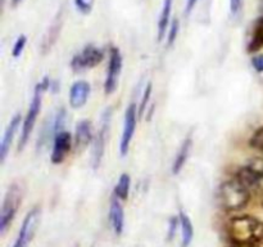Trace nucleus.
Here are the masks:
<instances>
[{"instance_id":"4be33fe9","label":"nucleus","mask_w":263,"mask_h":247,"mask_svg":"<svg viewBox=\"0 0 263 247\" xmlns=\"http://www.w3.org/2000/svg\"><path fill=\"white\" fill-rule=\"evenodd\" d=\"M26 44H27V38L26 35H20L14 41V45L12 48V56L14 58H18V57L22 56L23 50L26 48Z\"/></svg>"},{"instance_id":"9b49d317","label":"nucleus","mask_w":263,"mask_h":247,"mask_svg":"<svg viewBox=\"0 0 263 247\" xmlns=\"http://www.w3.org/2000/svg\"><path fill=\"white\" fill-rule=\"evenodd\" d=\"M72 134L67 130H61L54 135L53 148H51V164L59 165L66 161L72 149Z\"/></svg>"},{"instance_id":"39448f33","label":"nucleus","mask_w":263,"mask_h":247,"mask_svg":"<svg viewBox=\"0 0 263 247\" xmlns=\"http://www.w3.org/2000/svg\"><path fill=\"white\" fill-rule=\"evenodd\" d=\"M110 108L105 110L102 115V121H100V126L98 129V133L94 138V146H92V157H91V165L95 170L100 166L102 164L103 156L105 152V146H107L108 138H109V128H110Z\"/></svg>"},{"instance_id":"2eb2a0df","label":"nucleus","mask_w":263,"mask_h":247,"mask_svg":"<svg viewBox=\"0 0 263 247\" xmlns=\"http://www.w3.org/2000/svg\"><path fill=\"white\" fill-rule=\"evenodd\" d=\"M95 138L94 131H92V125L89 120H81L76 125L74 130V146L77 149H84L85 147L89 146Z\"/></svg>"},{"instance_id":"bb28decb","label":"nucleus","mask_w":263,"mask_h":247,"mask_svg":"<svg viewBox=\"0 0 263 247\" xmlns=\"http://www.w3.org/2000/svg\"><path fill=\"white\" fill-rule=\"evenodd\" d=\"M252 66L257 72L262 74L263 72V54H258L252 58Z\"/></svg>"},{"instance_id":"2f4dec72","label":"nucleus","mask_w":263,"mask_h":247,"mask_svg":"<svg viewBox=\"0 0 263 247\" xmlns=\"http://www.w3.org/2000/svg\"><path fill=\"white\" fill-rule=\"evenodd\" d=\"M262 203H263V201H262Z\"/></svg>"},{"instance_id":"aec40b11","label":"nucleus","mask_w":263,"mask_h":247,"mask_svg":"<svg viewBox=\"0 0 263 247\" xmlns=\"http://www.w3.org/2000/svg\"><path fill=\"white\" fill-rule=\"evenodd\" d=\"M130 188H131V178L130 175L123 172L121 174L120 179H118L117 184H116L115 192L113 195L116 197L120 198L121 201H126L128 198V193H130Z\"/></svg>"},{"instance_id":"b1692460","label":"nucleus","mask_w":263,"mask_h":247,"mask_svg":"<svg viewBox=\"0 0 263 247\" xmlns=\"http://www.w3.org/2000/svg\"><path fill=\"white\" fill-rule=\"evenodd\" d=\"M95 0H74V5H76L77 10L82 14H89L94 7Z\"/></svg>"},{"instance_id":"5701e85b","label":"nucleus","mask_w":263,"mask_h":247,"mask_svg":"<svg viewBox=\"0 0 263 247\" xmlns=\"http://www.w3.org/2000/svg\"><path fill=\"white\" fill-rule=\"evenodd\" d=\"M179 30H180V22L177 18H175V20L172 21L171 26H170L168 36H167V45L168 46L174 45L175 40H176L177 35H179Z\"/></svg>"},{"instance_id":"a211bd4d","label":"nucleus","mask_w":263,"mask_h":247,"mask_svg":"<svg viewBox=\"0 0 263 247\" xmlns=\"http://www.w3.org/2000/svg\"><path fill=\"white\" fill-rule=\"evenodd\" d=\"M263 49V17L258 18L252 27L251 40L248 44L249 53H256Z\"/></svg>"},{"instance_id":"7ed1b4c3","label":"nucleus","mask_w":263,"mask_h":247,"mask_svg":"<svg viewBox=\"0 0 263 247\" xmlns=\"http://www.w3.org/2000/svg\"><path fill=\"white\" fill-rule=\"evenodd\" d=\"M51 80L48 76L44 77L40 82H37V85L35 86L33 90V97L31 99L30 105H28L27 113H26L25 118H23L22 122V130H21V138H20V144H18L17 151H22L26 147V144L30 140V136L32 134L33 128H35V123L37 121L39 113H40L41 104H43V95L49 87L51 86Z\"/></svg>"},{"instance_id":"f03ea898","label":"nucleus","mask_w":263,"mask_h":247,"mask_svg":"<svg viewBox=\"0 0 263 247\" xmlns=\"http://www.w3.org/2000/svg\"><path fill=\"white\" fill-rule=\"evenodd\" d=\"M251 201V189L235 178L221 183L217 189V202L222 210L235 213L246 207Z\"/></svg>"},{"instance_id":"ddd939ff","label":"nucleus","mask_w":263,"mask_h":247,"mask_svg":"<svg viewBox=\"0 0 263 247\" xmlns=\"http://www.w3.org/2000/svg\"><path fill=\"white\" fill-rule=\"evenodd\" d=\"M90 92H91V87L87 81H76L71 87H69V94H68V100L69 105L74 110H79V108L84 107L86 104L87 99L90 97Z\"/></svg>"},{"instance_id":"412c9836","label":"nucleus","mask_w":263,"mask_h":247,"mask_svg":"<svg viewBox=\"0 0 263 247\" xmlns=\"http://www.w3.org/2000/svg\"><path fill=\"white\" fill-rule=\"evenodd\" d=\"M249 146L256 149V151L263 152V125L259 126L254 131L253 135L251 136V139H249Z\"/></svg>"},{"instance_id":"0eeeda50","label":"nucleus","mask_w":263,"mask_h":247,"mask_svg":"<svg viewBox=\"0 0 263 247\" xmlns=\"http://www.w3.org/2000/svg\"><path fill=\"white\" fill-rule=\"evenodd\" d=\"M235 179L249 189L258 187L263 182V158L256 157L249 160L235 172Z\"/></svg>"},{"instance_id":"393cba45","label":"nucleus","mask_w":263,"mask_h":247,"mask_svg":"<svg viewBox=\"0 0 263 247\" xmlns=\"http://www.w3.org/2000/svg\"><path fill=\"white\" fill-rule=\"evenodd\" d=\"M152 90H153V86H152V82H148V85H146L145 90H144V95L143 98H141V102H140V105H139V117H140L141 115H143L144 110H145L146 104H148L149 102V98H151L152 95Z\"/></svg>"},{"instance_id":"20e7f679","label":"nucleus","mask_w":263,"mask_h":247,"mask_svg":"<svg viewBox=\"0 0 263 247\" xmlns=\"http://www.w3.org/2000/svg\"><path fill=\"white\" fill-rule=\"evenodd\" d=\"M23 192H25L23 185L18 182L12 183L8 187L4 200H3L2 213H0V233L2 236L7 233L10 224L13 223V219L15 218V214L22 203Z\"/></svg>"},{"instance_id":"a878e982","label":"nucleus","mask_w":263,"mask_h":247,"mask_svg":"<svg viewBox=\"0 0 263 247\" xmlns=\"http://www.w3.org/2000/svg\"><path fill=\"white\" fill-rule=\"evenodd\" d=\"M177 228H180V219H179V215H177V216H172V218L170 219V223H168V234H167V237H168V239L174 238L175 234H176Z\"/></svg>"},{"instance_id":"4468645a","label":"nucleus","mask_w":263,"mask_h":247,"mask_svg":"<svg viewBox=\"0 0 263 247\" xmlns=\"http://www.w3.org/2000/svg\"><path fill=\"white\" fill-rule=\"evenodd\" d=\"M109 219L116 234H118V236L122 234L123 228H125V211H123L121 200L118 197H116L115 195H113L112 200H110Z\"/></svg>"},{"instance_id":"dca6fc26","label":"nucleus","mask_w":263,"mask_h":247,"mask_svg":"<svg viewBox=\"0 0 263 247\" xmlns=\"http://www.w3.org/2000/svg\"><path fill=\"white\" fill-rule=\"evenodd\" d=\"M192 148H193V138L192 135H189L184 139V142H182L181 146H180L179 151H177L176 156H175L174 162H172V169H171L172 174L177 175L181 172V170L184 169L185 164H186L187 158H189Z\"/></svg>"},{"instance_id":"7c9ffc66","label":"nucleus","mask_w":263,"mask_h":247,"mask_svg":"<svg viewBox=\"0 0 263 247\" xmlns=\"http://www.w3.org/2000/svg\"><path fill=\"white\" fill-rule=\"evenodd\" d=\"M21 2H22V0H13V5H14V7H15V5L20 4Z\"/></svg>"},{"instance_id":"f3484780","label":"nucleus","mask_w":263,"mask_h":247,"mask_svg":"<svg viewBox=\"0 0 263 247\" xmlns=\"http://www.w3.org/2000/svg\"><path fill=\"white\" fill-rule=\"evenodd\" d=\"M179 219L180 231H181V246L189 247L193 238H194V226H193L192 220H190V218L187 216V214L185 211L180 210Z\"/></svg>"},{"instance_id":"9d476101","label":"nucleus","mask_w":263,"mask_h":247,"mask_svg":"<svg viewBox=\"0 0 263 247\" xmlns=\"http://www.w3.org/2000/svg\"><path fill=\"white\" fill-rule=\"evenodd\" d=\"M40 216L41 210L39 206H35V207L28 211L27 215L23 219L22 225H21L20 232H18V236L15 238L13 247H28V244L32 241L33 236L36 233L39 221H40Z\"/></svg>"},{"instance_id":"c756f323","label":"nucleus","mask_w":263,"mask_h":247,"mask_svg":"<svg viewBox=\"0 0 263 247\" xmlns=\"http://www.w3.org/2000/svg\"><path fill=\"white\" fill-rule=\"evenodd\" d=\"M229 247H259L258 243H233Z\"/></svg>"},{"instance_id":"1a4fd4ad","label":"nucleus","mask_w":263,"mask_h":247,"mask_svg":"<svg viewBox=\"0 0 263 247\" xmlns=\"http://www.w3.org/2000/svg\"><path fill=\"white\" fill-rule=\"evenodd\" d=\"M122 54L117 46H110L109 49V61H108L107 77L104 81L105 94H113L117 90L118 81H120L121 72H122Z\"/></svg>"},{"instance_id":"6ab92c4d","label":"nucleus","mask_w":263,"mask_h":247,"mask_svg":"<svg viewBox=\"0 0 263 247\" xmlns=\"http://www.w3.org/2000/svg\"><path fill=\"white\" fill-rule=\"evenodd\" d=\"M172 4H174V0H163V5H162V10L158 20V40L159 41L163 40L164 33L167 32V28H168L170 20H171Z\"/></svg>"},{"instance_id":"f8f14e48","label":"nucleus","mask_w":263,"mask_h":247,"mask_svg":"<svg viewBox=\"0 0 263 247\" xmlns=\"http://www.w3.org/2000/svg\"><path fill=\"white\" fill-rule=\"evenodd\" d=\"M21 123H22V117H21L20 113L14 115L12 117V120L8 123L7 129L4 131V135H3L2 143H0V162H4L7 158L8 153L10 151V146L13 143V139H14L17 130L20 129Z\"/></svg>"},{"instance_id":"c85d7f7f","label":"nucleus","mask_w":263,"mask_h":247,"mask_svg":"<svg viewBox=\"0 0 263 247\" xmlns=\"http://www.w3.org/2000/svg\"><path fill=\"white\" fill-rule=\"evenodd\" d=\"M197 3H198V0H186V13L187 14H189V13L194 9L195 5H197Z\"/></svg>"},{"instance_id":"423d86ee","label":"nucleus","mask_w":263,"mask_h":247,"mask_svg":"<svg viewBox=\"0 0 263 247\" xmlns=\"http://www.w3.org/2000/svg\"><path fill=\"white\" fill-rule=\"evenodd\" d=\"M104 59V51L98 46L89 44L71 59V68L80 72L99 66Z\"/></svg>"},{"instance_id":"6e6552de","label":"nucleus","mask_w":263,"mask_h":247,"mask_svg":"<svg viewBox=\"0 0 263 247\" xmlns=\"http://www.w3.org/2000/svg\"><path fill=\"white\" fill-rule=\"evenodd\" d=\"M139 110L136 103H130L125 112V118H123V129L120 139V154L126 156L130 151L131 142H133L134 135L136 130V122H138Z\"/></svg>"},{"instance_id":"cd10ccee","label":"nucleus","mask_w":263,"mask_h":247,"mask_svg":"<svg viewBox=\"0 0 263 247\" xmlns=\"http://www.w3.org/2000/svg\"><path fill=\"white\" fill-rule=\"evenodd\" d=\"M243 2L244 0H230V10L234 15L239 14L243 8Z\"/></svg>"},{"instance_id":"f257e3e1","label":"nucleus","mask_w":263,"mask_h":247,"mask_svg":"<svg viewBox=\"0 0 263 247\" xmlns=\"http://www.w3.org/2000/svg\"><path fill=\"white\" fill-rule=\"evenodd\" d=\"M233 243H259L263 241V221L252 215L234 216L226 224Z\"/></svg>"}]
</instances>
